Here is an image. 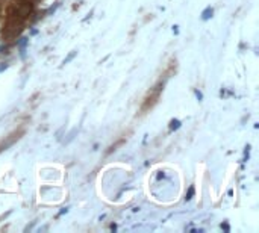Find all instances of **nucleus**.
<instances>
[{
  "label": "nucleus",
  "mask_w": 259,
  "mask_h": 233,
  "mask_svg": "<svg viewBox=\"0 0 259 233\" xmlns=\"http://www.w3.org/2000/svg\"><path fill=\"white\" fill-rule=\"evenodd\" d=\"M192 195H194V188L191 186V188H190V191H188V194H186V200H191V198H192Z\"/></svg>",
  "instance_id": "nucleus-5"
},
{
  "label": "nucleus",
  "mask_w": 259,
  "mask_h": 233,
  "mask_svg": "<svg viewBox=\"0 0 259 233\" xmlns=\"http://www.w3.org/2000/svg\"><path fill=\"white\" fill-rule=\"evenodd\" d=\"M195 95H197L199 100H202V98H203V95H202V92H200V91H195Z\"/></svg>",
  "instance_id": "nucleus-6"
},
{
  "label": "nucleus",
  "mask_w": 259,
  "mask_h": 233,
  "mask_svg": "<svg viewBox=\"0 0 259 233\" xmlns=\"http://www.w3.org/2000/svg\"><path fill=\"white\" fill-rule=\"evenodd\" d=\"M212 14H214V9H212L211 6H208L206 9H205V11L202 12V20H205V21H206V20H209L211 17H212Z\"/></svg>",
  "instance_id": "nucleus-1"
},
{
  "label": "nucleus",
  "mask_w": 259,
  "mask_h": 233,
  "mask_svg": "<svg viewBox=\"0 0 259 233\" xmlns=\"http://www.w3.org/2000/svg\"><path fill=\"white\" fill-rule=\"evenodd\" d=\"M26 44H28V38H21L18 41V46L21 49V56H24V53H26Z\"/></svg>",
  "instance_id": "nucleus-2"
},
{
  "label": "nucleus",
  "mask_w": 259,
  "mask_h": 233,
  "mask_svg": "<svg viewBox=\"0 0 259 233\" xmlns=\"http://www.w3.org/2000/svg\"><path fill=\"white\" fill-rule=\"evenodd\" d=\"M180 127V121L179 120H171V123H170V130H177Z\"/></svg>",
  "instance_id": "nucleus-3"
},
{
  "label": "nucleus",
  "mask_w": 259,
  "mask_h": 233,
  "mask_svg": "<svg viewBox=\"0 0 259 233\" xmlns=\"http://www.w3.org/2000/svg\"><path fill=\"white\" fill-rule=\"evenodd\" d=\"M76 53H77V52H71V53H70V55H68V58H67V59L64 61V64H68V62H70L71 59H73V58L76 56Z\"/></svg>",
  "instance_id": "nucleus-4"
}]
</instances>
